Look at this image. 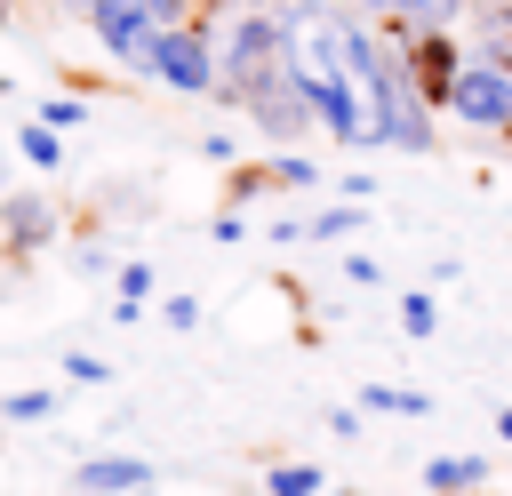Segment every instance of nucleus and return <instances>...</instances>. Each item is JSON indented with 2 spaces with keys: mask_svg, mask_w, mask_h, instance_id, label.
Instances as JSON below:
<instances>
[{
  "mask_svg": "<svg viewBox=\"0 0 512 496\" xmlns=\"http://www.w3.org/2000/svg\"><path fill=\"white\" fill-rule=\"evenodd\" d=\"M280 72H288V24L272 8H232V24L216 32V96L224 104H248Z\"/></svg>",
  "mask_w": 512,
  "mask_h": 496,
  "instance_id": "f257e3e1",
  "label": "nucleus"
},
{
  "mask_svg": "<svg viewBox=\"0 0 512 496\" xmlns=\"http://www.w3.org/2000/svg\"><path fill=\"white\" fill-rule=\"evenodd\" d=\"M160 88L176 96H216V16H184V24H160L152 40V72Z\"/></svg>",
  "mask_w": 512,
  "mask_h": 496,
  "instance_id": "f03ea898",
  "label": "nucleus"
},
{
  "mask_svg": "<svg viewBox=\"0 0 512 496\" xmlns=\"http://www.w3.org/2000/svg\"><path fill=\"white\" fill-rule=\"evenodd\" d=\"M440 112H448V120H464V128H480V136L512 128V72H504V64L464 56V64H456V80H448V104H440Z\"/></svg>",
  "mask_w": 512,
  "mask_h": 496,
  "instance_id": "7ed1b4c3",
  "label": "nucleus"
},
{
  "mask_svg": "<svg viewBox=\"0 0 512 496\" xmlns=\"http://www.w3.org/2000/svg\"><path fill=\"white\" fill-rule=\"evenodd\" d=\"M88 32H96V56H112L120 72H152V40H160V24L136 8V0H104L96 16H88Z\"/></svg>",
  "mask_w": 512,
  "mask_h": 496,
  "instance_id": "20e7f679",
  "label": "nucleus"
},
{
  "mask_svg": "<svg viewBox=\"0 0 512 496\" xmlns=\"http://www.w3.org/2000/svg\"><path fill=\"white\" fill-rule=\"evenodd\" d=\"M64 232V208L48 192H0V256L8 264H32L40 248H56Z\"/></svg>",
  "mask_w": 512,
  "mask_h": 496,
  "instance_id": "39448f33",
  "label": "nucleus"
},
{
  "mask_svg": "<svg viewBox=\"0 0 512 496\" xmlns=\"http://www.w3.org/2000/svg\"><path fill=\"white\" fill-rule=\"evenodd\" d=\"M240 112H248V128H256V136H264L272 152H280V144H304V136L320 128V112H312V96H304V88H296L288 72H280L272 88H256V96H248Z\"/></svg>",
  "mask_w": 512,
  "mask_h": 496,
  "instance_id": "423d86ee",
  "label": "nucleus"
},
{
  "mask_svg": "<svg viewBox=\"0 0 512 496\" xmlns=\"http://www.w3.org/2000/svg\"><path fill=\"white\" fill-rule=\"evenodd\" d=\"M456 64H464V40H456V24H416V32H408V72H416V88H424V104H432V112L448 104V80H456Z\"/></svg>",
  "mask_w": 512,
  "mask_h": 496,
  "instance_id": "0eeeda50",
  "label": "nucleus"
},
{
  "mask_svg": "<svg viewBox=\"0 0 512 496\" xmlns=\"http://www.w3.org/2000/svg\"><path fill=\"white\" fill-rule=\"evenodd\" d=\"M152 480H160V472H152L144 456H88V464L72 472V488H80V496H144Z\"/></svg>",
  "mask_w": 512,
  "mask_h": 496,
  "instance_id": "6e6552de",
  "label": "nucleus"
},
{
  "mask_svg": "<svg viewBox=\"0 0 512 496\" xmlns=\"http://www.w3.org/2000/svg\"><path fill=\"white\" fill-rule=\"evenodd\" d=\"M464 24H472L464 56H480V64H504V72H512V0H472V8H464Z\"/></svg>",
  "mask_w": 512,
  "mask_h": 496,
  "instance_id": "1a4fd4ad",
  "label": "nucleus"
},
{
  "mask_svg": "<svg viewBox=\"0 0 512 496\" xmlns=\"http://www.w3.org/2000/svg\"><path fill=\"white\" fill-rule=\"evenodd\" d=\"M424 488L432 496H480L488 488V456H432L424 464Z\"/></svg>",
  "mask_w": 512,
  "mask_h": 496,
  "instance_id": "9d476101",
  "label": "nucleus"
},
{
  "mask_svg": "<svg viewBox=\"0 0 512 496\" xmlns=\"http://www.w3.org/2000/svg\"><path fill=\"white\" fill-rule=\"evenodd\" d=\"M256 168H264V192H312V184H320V168H312L296 144H280V152L256 160Z\"/></svg>",
  "mask_w": 512,
  "mask_h": 496,
  "instance_id": "9b49d317",
  "label": "nucleus"
},
{
  "mask_svg": "<svg viewBox=\"0 0 512 496\" xmlns=\"http://www.w3.org/2000/svg\"><path fill=\"white\" fill-rule=\"evenodd\" d=\"M16 152H24L32 168H64V136H56L48 120H24V128H16Z\"/></svg>",
  "mask_w": 512,
  "mask_h": 496,
  "instance_id": "f8f14e48",
  "label": "nucleus"
},
{
  "mask_svg": "<svg viewBox=\"0 0 512 496\" xmlns=\"http://www.w3.org/2000/svg\"><path fill=\"white\" fill-rule=\"evenodd\" d=\"M320 488H328V480H320V464H304V456L264 472V496H320Z\"/></svg>",
  "mask_w": 512,
  "mask_h": 496,
  "instance_id": "ddd939ff",
  "label": "nucleus"
},
{
  "mask_svg": "<svg viewBox=\"0 0 512 496\" xmlns=\"http://www.w3.org/2000/svg\"><path fill=\"white\" fill-rule=\"evenodd\" d=\"M360 408H384V416H432V400H424V392H408V384H368V392H360Z\"/></svg>",
  "mask_w": 512,
  "mask_h": 496,
  "instance_id": "4468645a",
  "label": "nucleus"
},
{
  "mask_svg": "<svg viewBox=\"0 0 512 496\" xmlns=\"http://www.w3.org/2000/svg\"><path fill=\"white\" fill-rule=\"evenodd\" d=\"M112 280H120V304H112V312H120V320H136V312H144V296H152V264H112Z\"/></svg>",
  "mask_w": 512,
  "mask_h": 496,
  "instance_id": "2eb2a0df",
  "label": "nucleus"
},
{
  "mask_svg": "<svg viewBox=\"0 0 512 496\" xmlns=\"http://www.w3.org/2000/svg\"><path fill=\"white\" fill-rule=\"evenodd\" d=\"M0 416H8V424H48V416H56V392L24 384V392H8V400H0Z\"/></svg>",
  "mask_w": 512,
  "mask_h": 496,
  "instance_id": "dca6fc26",
  "label": "nucleus"
},
{
  "mask_svg": "<svg viewBox=\"0 0 512 496\" xmlns=\"http://www.w3.org/2000/svg\"><path fill=\"white\" fill-rule=\"evenodd\" d=\"M392 312H400V328H408V336H432V328H440V296H424V288H408Z\"/></svg>",
  "mask_w": 512,
  "mask_h": 496,
  "instance_id": "f3484780",
  "label": "nucleus"
},
{
  "mask_svg": "<svg viewBox=\"0 0 512 496\" xmlns=\"http://www.w3.org/2000/svg\"><path fill=\"white\" fill-rule=\"evenodd\" d=\"M464 8L472 0H392V16H408V24H464Z\"/></svg>",
  "mask_w": 512,
  "mask_h": 496,
  "instance_id": "a211bd4d",
  "label": "nucleus"
},
{
  "mask_svg": "<svg viewBox=\"0 0 512 496\" xmlns=\"http://www.w3.org/2000/svg\"><path fill=\"white\" fill-rule=\"evenodd\" d=\"M344 232H360V208H328V216L296 224V240H344Z\"/></svg>",
  "mask_w": 512,
  "mask_h": 496,
  "instance_id": "6ab92c4d",
  "label": "nucleus"
},
{
  "mask_svg": "<svg viewBox=\"0 0 512 496\" xmlns=\"http://www.w3.org/2000/svg\"><path fill=\"white\" fill-rule=\"evenodd\" d=\"M40 120H48L56 136H72V128L88 120V104H80V96H40Z\"/></svg>",
  "mask_w": 512,
  "mask_h": 496,
  "instance_id": "aec40b11",
  "label": "nucleus"
},
{
  "mask_svg": "<svg viewBox=\"0 0 512 496\" xmlns=\"http://www.w3.org/2000/svg\"><path fill=\"white\" fill-rule=\"evenodd\" d=\"M112 376V360H96V352H72L64 360V384H104Z\"/></svg>",
  "mask_w": 512,
  "mask_h": 496,
  "instance_id": "412c9836",
  "label": "nucleus"
},
{
  "mask_svg": "<svg viewBox=\"0 0 512 496\" xmlns=\"http://www.w3.org/2000/svg\"><path fill=\"white\" fill-rule=\"evenodd\" d=\"M152 24H184V16H200V0H136Z\"/></svg>",
  "mask_w": 512,
  "mask_h": 496,
  "instance_id": "4be33fe9",
  "label": "nucleus"
},
{
  "mask_svg": "<svg viewBox=\"0 0 512 496\" xmlns=\"http://www.w3.org/2000/svg\"><path fill=\"white\" fill-rule=\"evenodd\" d=\"M200 152H208V160H224V168H232V160H240V136H232V128H208V136H200Z\"/></svg>",
  "mask_w": 512,
  "mask_h": 496,
  "instance_id": "5701e85b",
  "label": "nucleus"
},
{
  "mask_svg": "<svg viewBox=\"0 0 512 496\" xmlns=\"http://www.w3.org/2000/svg\"><path fill=\"white\" fill-rule=\"evenodd\" d=\"M160 320H168V328H200V296H168Z\"/></svg>",
  "mask_w": 512,
  "mask_h": 496,
  "instance_id": "b1692460",
  "label": "nucleus"
},
{
  "mask_svg": "<svg viewBox=\"0 0 512 496\" xmlns=\"http://www.w3.org/2000/svg\"><path fill=\"white\" fill-rule=\"evenodd\" d=\"M72 264H80V272H112V248H104V240H80Z\"/></svg>",
  "mask_w": 512,
  "mask_h": 496,
  "instance_id": "393cba45",
  "label": "nucleus"
},
{
  "mask_svg": "<svg viewBox=\"0 0 512 496\" xmlns=\"http://www.w3.org/2000/svg\"><path fill=\"white\" fill-rule=\"evenodd\" d=\"M216 240H224V248H232V240H248V224H240V208H232V200H224V216H216Z\"/></svg>",
  "mask_w": 512,
  "mask_h": 496,
  "instance_id": "a878e982",
  "label": "nucleus"
},
{
  "mask_svg": "<svg viewBox=\"0 0 512 496\" xmlns=\"http://www.w3.org/2000/svg\"><path fill=\"white\" fill-rule=\"evenodd\" d=\"M344 280H360V288H376L384 272H376V256H344Z\"/></svg>",
  "mask_w": 512,
  "mask_h": 496,
  "instance_id": "bb28decb",
  "label": "nucleus"
},
{
  "mask_svg": "<svg viewBox=\"0 0 512 496\" xmlns=\"http://www.w3.org/2000/svg\"><path fill=\"white\" fill-rule=\"evenodd\" d=\"M56 8H64V16H80V24H88V16H96V8H104V0H56Z\"/></svg>",
  "mask_w": 512,
  "mask_h": 496,
  "instance_id": "cd10ccee",
  "label": "nucleus"
},
{
  "mask_svg": "<svg viewBox=\"0 0 512 496\" xmlns=\"http://www.w3.org/2000/svg\"><path fill=\"white\" fill-rule=\"evenodd\" d=\"M496 440H504V448H512V408H496Z\"/></svg>",
  "mask_w": 512,
  "mask_h": 496,
  "instance_id": "c85d7f7f",
  "label": "nucleus"
},
{
  "mask_svg": "<svg viewBox=\"0 0 512 496\" xmlns=\"http://www.w3.org/2000/svg\"><path fill=\"white\" fill-rule=\"evenodd\" d=\"M496 144H504V152H512V128H496Z\"/></svg>",
  "mask_w": 512,
  "mask_h": 496,
  "instance_id": "c756f323",
  "label": "nucleus"
},
{
  "mask_svg": "<svg viewBox=\"0 0 512 496\" xmlns=\"http://www.w3.org/2000/svg\"><path fill=\"white\" fill-rule=\"evenodd\" d=\"M0 16H16V0H0Z\"/></svg>",
  "mask_w": 512,
  "mask_h": 496,
  "instance_id": "7c9ffc66",
  "label": "nucleus"
}]
</instances>
